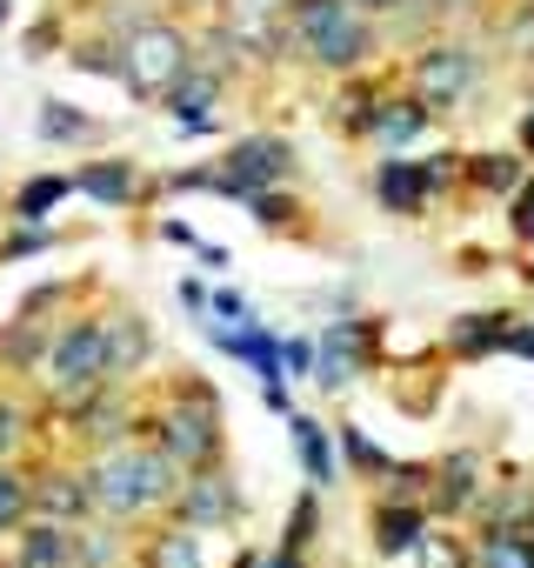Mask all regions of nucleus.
<instances>
[{"label":"nucleus","mask_w":534,"mask_h":568,"mask_svg":"<svg viewBox=\"0 0 534 568\" xmlns=\"http://www.w3.org/2000/svg\"><path fill=\"white\" fill-rule=\"evenodd\" d=\"M14 442H21V415H14V408H0V455H8Z\"/></svg>","instance_id":"obj_36"},{"label":"nucleus","mask_w":534,"mask_h":568,"mask_svg":"<svg viewBox=\"0 0 534 568\" xmlns=\"http://www.w3.org/2000/svg\"><path fill=\"white\" fill-rule=\"evenodd\" d=\"M74 187L94 194L101 207H127V201H134V161H94Z\"/></svg>","instance_id":"obj_16"},{"label":"nucleus","mask_w":534,"mask_h":568,"mask_svg":"<svg viewBox=\"0 0 534 568\" xmlns=\"http://www.w3.org/2000/svg\"><path fill=\"white\" fill-rule=\"evenodd\" d=\"M368 355H374V328L368 322H328L321 342H315V382L335 395V388H348L368 368Z\"/></svg>","instance_id":"obj_5"},{"label":"nucleus","mask_w":534,"mask_h":568,"mask_svg":"<svg viewBox=\"0 0 534 568\" xmlns=\"http://www.w3.org/2000/svg\"><path fill=\"white\" fill-rule=\"evenodd\" d=\"M74 68H88V74H114V81H127V48H74Z\"/></svg>","instance_id":"obj_29"},{"label":"nucleus","mask_w":534,"mask_h":568,"mask_svg":"<svg viewBox=\"0 0 534 568\" xmlns=\"http://www.w3.org/2000/svg\"><path fill=\"white\" fill-rule=\"evenodd\" d=\"M34 247H48V234H14L8 241V254H34Z\"/></svg>","instance_id":"obj_39"},{"label":"nucleus","mask_w":534,"mask_h":568,"mask_svg":"<svg viewBox=\"0 0 534 568\" xmlns=\"http://www.w3.org/2000/svg\"><path fill=\"white\" fill-rule=\"evenodd\" d=\"M374 535H381V555H414L421 548V535H428V508H381V521H374Z\"/></svg>","instance_id":"obj_17"},{"label":"nucleus","mask_w":534,"mask_h":568,"mask_svg":"<svg viewBox=\"0 0 534 568\" xmlns=\"http://www.w3.org/2000/svg\"><path fill=\"white\" fill-rule=\"evenodd\" d=\"M468 181L474 187H521V161L514 154H481V161H468Z\"/></svg>","instance_id":"obj_26"},{"label":"nucleus","mask_w":534,"mask_h":568,"mask_svg":"<svg viewBox=\"0 0 534 568\" xmlns=\"http://www.w3.org/2000/svg\"><path fill=\"white\" fill-rule=\"evenodd\" d=\"M507 328H514V315H461L448 342H454V355H468V362H474V355L507 348Z\"/></svg>","instance_id":"obj_14"},{"label":"nucleus","mask_w":534,"mask_h":568,"mask_svg":"<svg viewBox=\"0 0 534 568\" xmlns=\"http://www.w3.org/2000/svg\"><path fill=\"white\" fill-rule=\"evenodd\" d=\"M428 168L421 161H381L374 168V201L388 207V214H421L428 207Z\"/></svg>","instance_id":"obj_9"},{"label":"nucleus","mask_w":534,"mask_h":568,"mask_svg":"<svg viewBox=\"0 0 534 568\" xmlns=\"http://www.w3.org/2000/svg\"><path fill=\"white\" fill-rule=\"evenodd\" d=\"M341 442H348V462H355L361 475H394V462H388V455H381L361 428H341Z\"/></svg>","instance_id":"obj_27"},{"label":"nucleus","mask_w":534,"mask_h":568,"mask_svg":"<svg viewBox=\"0 0 534 568\" xmlns=\"http://www.w3.org/2000/svg\"><path fill=\"white\" fill-rule=\"evenodd\" d=\"M527 535H534V528H527Z\"/></svg>","instance_id":"obj_45"},{"label":"nucleus","mask_w":534,"mask_h":568,"mask_svg":"<svg viewBox=\"0 0 534 568\" xmlns=\"http://www.w3.org/2000/svg\"><path fill=\"white\" fill-rule=\"evenodd\" d=\"M127 88L147 101V94H167L187 68H194V54H187V34L181 28H167V21H141L127 41Z\"/></svg>","instance_id":"obj_3"},{"label":"nucleus","mask_w":534,"mask_h":568,"mask_svg":"<svg viewBox=\"0 0 534 568\" xmlns=\"http://www.w3.org/2000/svg\"><path fill=\"white\" fill-rule=\"evenodd\" d=\"M101 322H107V315H101ZM107 348H114V375H127V368L147 355V328H141L134 315H114V322H107Z\"/></svg>","instance_id":"obj_22"},{"label":"nucleus","mask_w":534,"mask_h":568,"mask_svg":"<svg viewBox=\"0 0 534 568\" xmlns=\"http://www.w3.org/2000/svg\"><path fill=\"white\" fill-rule=\"evenodd\" d=\"M28 508H34V481H21V475L0 468V528H21Z\"/></svg>","instance_id":"obj_25"},{"label":"nucleus","mask_w":534,"mask_h":568,"mask_svg":"<svg viewBox=\"0 0 534 568\" xmlns=\"http://www.w3.org/2000/svg\"><path fill=\"white\" fill-rule=\"evenodd\" d=\"M214 315H220V322H254V315H247V302H240V295H214Z\"/></svg>","instance_id":"obj_35"},{"label":"nucleus","mask_w":534,"mask_h":568,"mask_svg":"<svg viewBox=\"0 0 534 568\" xmlns=\"http://www.w3.org/2000/svg\"><path fill=\"white\" fill-rule=\"evenodd\" d=\"M147 568H201V528L154 535V548H147Z\"/></svg>","instance_id":"obj_21"},{"label":"nucleus","mask_w":534,"mask_h":568,"mask_svg":"<svg viewBox=\"0 0 534 568\" xmlns=\"http://www.w3.org/2000/svg\"><path fill=\"white\" fill-rule=\"evenodd\" d=\"M227 8H254V14H267V8H288V0H227Z\"/></svg>","instance_id":"obj_42"},{"label":"nucleus","mask_w":534,"mask_h":568,"mask_svg":"<svg viewBox=\"0 0 534 568\" xmlns=\"http://www.w3.org/2000/svg\"><path fill=\"white\" fill-rule=\"evenodd\" d=\"M21 568H74V535L68 521H34L21 535Z\"/></svg>","instance_id":"obj_11"},{"label":"nucleus","mask_w":534,"mask_h":568,"mask_svg":"<svg viewBox=\"0 0 534 568\" xmlns=\"http://www.w3.org/2000/svg\"><path fill=\"white\" fill-rule=\"evenodd\" d=\"M114 541H81V568H114Z\"/></svg>","instance_id":"obj_34"},{"label":"nucleus","mask_w":534,"mask_h":568,"mask_svg":"<svg viewBox=\"0 0 534 568\" xmlns=\"http://www.w3.org/2000/svg\"><path fill=\"white\" fill-rule=\"evenodd\" d=\"M281 355H288V375H301V382H315V342H288Z\"/></svg>","instance_id":"obj_32"},{"label":"nucleus","mask_w":534,"mask_h":568,"mask_svg":"<svg viewBox=\"0 0 534 568\" xmlns=\"http://www.w3.org/2000/svg\"><path fill=\"white\" fill-rule=\"evenodd\" d=\"M181 515H187V528H220V521H234L240 515V495H234V481L227 475H194V481H181Z\"/></svg>","instance_id":"obj_8"},{"label":"nucleus","mask_w":534,"mask_h":568,"mask_svg":"<svg viewBox=\"0 0 534 568\" xmlns=\"http://www.w3.org/2000/svg\"><path fill=\"white\" fill-rule=\"evenodd\" d=\"M288 41L315 61V68H361L374 54V28L348 8V0H288Z\"/></svg>","instance_id":"obj_1"},{"label":"nucleus","mask_w":534,"mask_h":568,"mask_svg":"<svg viewBox=\"0 0 534 568\" xmlns=\"http://www.w3.org/2000/svg\"><path fill=\"white\" fill-rule=\"evenodd\" d=\"M468 88H474V54H468V48H421V54H414V94H421L434 114L454 108Z\"/></svg>","instance_id":"obj_6"},{"label":"nucleus","mask_w":534,"mask_h":568,"mask_svg":"<svg viewBox=\"0 0 534 568\" xmlns=\"http://www.w3.org/2000/svg\"><path fill=\"white\" fill-rule=\"evenodd\" d=\"M81 481H88L94 508H107V515H134V508H147V495H141V475H134V455H127V448H121V455H101Z\"/></svg>","instance_id":"obj_7"},{"label":"nucleus","mask_w":534,"mask_h":568,"mask_svg":"<svg viewBox=\"0 0 534 568\" xmlns=\"http://www.w3.org/2000/svg\"><path fill=\"white\" fill-rule=\"evenodd\" d=\"M68 187H74L68 174H34V181L14 194V221H48V214L68 201Z\"/></svg>","instance_id":"obj_19"},{"label":"nucleus","mask_w":534,"mask_h":568,"mask_svg":"<svg viewBox=\"0 0 534 568\" xmlns=\"http://www.w3.org/2000/svg\"><path fill=\"white\" fill-rule=\"evenodd\" d=\"M481 568H534V535L494 528V535L481 541Z\"/></svg>","instance_id":"obj_20"},{"label":"nucleus","mask_w":534,"mask_h":568,"mask_svg":"<svg viewBox=\"0 0 534 568\" xmlns=\"http://www.w3.org/2000/svg\"><path fill=\"white\" fill-rule=\"evenodd\" d=\"M288 428H295V448H301V468H308V481H315V488H328V481H335V448H328V435H321V422H308V415H295Z\"/></svg>","instance_id":"obj_18"},{"label":"nucleus","mask_w":534,"mask_h":568,"mask_svg":"<svg viewBox=\"0 0 534 568\" xmlns=\"http://www.w3.org/2000/svg\"><path fill=\"white\" fill-rule=\"evenodd\" d=\"M34 508L54 515V521H81V515L94 508V495H88V481H74V475H41V481H34Z\"/></svg>","instance_id":"obj_13"},{"label":"nucleus","mask_w":534,"mask_h":568,"mask_svg":"<svg viewBox=\"0 0 534 568\" xmlns=\"http://www.w3.org/2000/svg\"><path fill=\"white\" fill-rule=\"evenodd\" d=\"M507 348H514V355H527V362H534V328H527V322H514V328H507Z\"/></svg>","instance_id":"obj_37"},{"label":"nucleus","mask_w":534,"mask_h":568,"mask_svg":"<svg viewBox=\"0 0 534 568\" xmlns=\"http://www.w3.org/2000/svg\"><path fill=\"white\" fill-rule=\"evenodd\" d=\"M81 435H88L94 448L121 442V435H127V402H88V408H81Z\"/></svg>","instance_id":"obj_23"},{"label":"nucleus","mask_w":534,"mask_h":568,"mask_svg":"<svg viewBox=\"0 0 534 568\" xmlns=\"http://www.w3.org/2000/svg\"><path fill=\"white\" fill-rule=\"evenodd\" d=\"M220 101V74L207 68V61H194L174 88H167V108H174V121H194V114H207Z\"/></svg>","instance_id":"obj_12"},{"label":"nucleus","mask_w":534,"mask_h":568,"mask_svg":"<svg viewBox=\"0 0 534 568\" xmlns=\"http://www.w3.org/2000/svg\"><path fill=\"white\" fill-rule=\"evenodd\" d=\"M474 495H481V462H474V455H448V462H441V488H434V508H441V515H461Z\"/></svg>","instance_id":"obj_15"},{"label":"nucleus","mask_w":534,"mask_h":568,"mask_svg":"<svg viewBox=\"0 0 534 568\" xmlns=\"http://www.w3.org/2000/svg\"><path fill=\"white\" fill-rule=\"evenodd\" d=\"M521 148H534V108L521 114Z\"/></svg>","instance_id":"obj_43"},{"label":"nucleus","mask_w":534,"mask_h":568,"mask_svg":"<svg viewBox=\"0 0 534 568\" xmlns=\"http://www.w3.org/2000/svg\"><path fill=\"white\" fill-rule=\"evenodd\" d=\"M8 14H14V8H8V0H0V28H8Z\"/></svg>","instance_id":"obj_44"},{"label":"nucleus","mask_w":534,"mask_h":568,"mask_svg":"<svg viewBox=\"0 0 534 568\" xmlns=\"http://www.w3.org/2000/svg\"><path fill=\"white\" fill-rule=\"evenodd\" d=\"M161 428V448L181 462V468H207L214 448H220V402L207 388H181V402L154 422Z\"/></svg>","instance_id":"obj_4"},{"label":"nucleus","mask_w":534,"mask_h":568,"mask_svg":"<svg viewBox=\"0 0 534 568\" xmlns=\"http://www.w3.org/2000/svg\"><path fill=\"white\" fill-rule=\"evenodd\" d=\"M41 134H48V141H88V134H94V121H88V114H74L68 101H48V108H41Z\"/></svg>","instance_id":"obj_24"},{"label":"nucleus","mask_w":534,"mask_h":568,"mask_svg":"<svg viewBox=\"0 0 534 568\" xmlns=\"http://www.w3.org/2000/svg\"><path fill=\"white\" fill-rule=\"evenodd\" d=\"M355 14H388V8H401V0H348Z\"/></svg>","instance_id":"obj_40"},{"label":"nucleus","mask_w":534,"mask_h":568,"mask_svg":"<svg viewBox=\"0 0 534 568\" xmlns=\"http://www.w3.org/2000/svg\"><path fill=\"white\" fill-rule=\"evenodd\" d=\"M34 375H41V388H48L54 402H81V395L107 388V382H114L107 322H74V328H61V335L48 342V355L34 362Z\"/></svg>","instance_id":"obj_2"},{"label":"nucleus","mask_w":534,"mask_h":568,"mask_svg":"<svg viewBox=\"0 0 534 568\" xmlns=\"http://www.w3.org/2000/svg\"><path fill=\"white\" fill-rule=\"evenodd\" d=\"M414 561H421V568H468V555H461V548H454L448 535H421Z\"/></svg>","instance_id":"obj_30"},{"label":"nucleus","mask_w":534,"mask_h":568,"mask_svg":"<svg viewBox=\"0 0 534 568\" xmlns=\"http://www.w3.org/2000/svg\"><path fill=\"white\" fill-rule=\"evenodd\" d=\"M428 121H434V108H428L421 94H394V101H381V114H374L368 141H381V148H408V141H421V134H428Z\"/></svg>","instance_id":"obj_10"},{"label":"nucleus","mask_w":534,"mask_h":568,"mask_svg":"<svg viewBox=\"0 0 534 568\" xmlns=\"http://www.w3.org/2000/svg\"><path fill=\"white\" fill-rule=\"evenodd\" d=\"M514 41H534V8H521V21H514Z\"/></svg>","instance_id":"obj_41"},{"label":"nucleus","mask_w":534,"mask_h":568,"mask_svg":"<svg viewBox=\"0 0 534 568\" xmlns=\"http://www.w3.org/2000/svg\"><path fill=\"white\" fill-rule=\"evenodd\" d=\"M247 207H254V221H260V227H288V221L301 214V207H295L288 194H275V187H260V194H254Z\"/></svg>","instance_id":"obj_28"},{"label":"nucleus","mask_w":534,"mask_h":568,"mask_svg":"<svg viewBox=\"0 0 534 568\" xmlns=\"http://www.w3.org/2000/svg\"><path fill=\"white\" fill-rule=\"evenodd\" d=\"M514 227L534 241V181H521V194H514Z\"/></svg>","instance_id":"obj_33"},{"label":"nucleus","mask_w":534,"mask_h":568,"mask_svg":"<svg viewBox=\"0 0 534 568\" xmlns=\"http://www.w3.org/2000/svg\"><path fill=\"white\" fill-rule=\"evenodd\" d=\"M308 535H315V495H301V508L288 521V548H308Z\"/></svg>","instance_id":"obj_31"},{"label":"nucleus","mask_w":534,"mask_h":568,"mask_svg":"<svg viewBox=\"0 0 534 568\" xmlns=\"http://www.w3.org/2000/svg\"><path fill=\"white\" fill-rule=\"evenodd\" d=\"M260 568H301V548H288V541H281V548H275V555H267Z\"/></svg>","instance_id":"obj_38"}]
</instances>
